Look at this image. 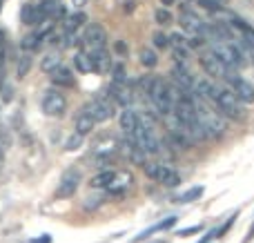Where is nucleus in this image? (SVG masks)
<instances>
[{
  "label": "nucleus",
  "instance_id": "f257e3e1",
  "mask_svg": "<svg viewBox=\"0 0 254 243\" xmlns=\"http://www.w3.org/2000/svg\"><path fill=\"white\" fill-rule=\"evenodd\" d=\"M194 107H196V119H198V125H201L203 134H205V138L223 136L225 129H228V121H225V116L221 114V112H216L210 103L201 101L198 96H194Z\"/></svg>",
  "mask_w": 254,
  "mask_h": 243
},
{
  "label": "nucleus",
  "instance_id": "f03ea898",
  "mask_svg": "<svg viewBox=\"0 0 254 243\" xmlns=\"http://www.w3.org/2000/svg\"><path fill=\"white\" fill-rule=\"evenodd\" d=\"M214 107H219V112L228 119H243L246 116V107L243 103L237 98V94L230 87H216V98H214Z\"/></svg>",
  "mask_w": 254,
  "mask_h": 243
},
{
  "label": "nucleus",
  "instance_id": "7ed1b4c3",
  "mask_svg": "<svg viewBox=\"0 0 254 243\" xmlns=\"http://www.w3.org/2000/svg\"><path fill=\"white\" fill-rule=\"evenodd\" d=\"M212 54H214L228 69H237V67L246 65V56L241 54V49H239L234 43H228V40L216 43L214 47H212Z\"/></svg>",
  "mask_w": 254,
  "mask_h": 243
},
{
  "label": "nucleus",
  "instance_id": "20e7f679",
  "mask_svg": "<svg viewBox=\"0 0 254 243\" xmlns=\"http://www.w3.org/2000/svg\"><path fill=\"white\" fill-rule=\"evenodd\" d=\"M145 174H147L152 181L161 183V185H165V187L181 185L179 172H176L172 165H167V163H147L145 165Z\"/></svg>",
  "mask_w": 254,
  "mask_h": 243
},
{
  "label": "nucleus",
  "instance_id": "39448f33",
  "mask_svg": "<svg viewBox=\"0 0 254 243\" xmlns=\"http://www.w3.org/2000/svg\"><path fill=\"white\" fill-rule=\"evenodd\" d=\"M40 105H43L45 116L61 119V116L67 112V96L58 87H52V89H47V92H45L43 103H40Z\"/></svg>",
  "mask_w": 254,
  "mask_h": 243
},
{
  "label": "nucleus",
  "instance_id": "423d86ee",
  "mask_svg": "<svg viewBox=\"0 0 254 243\" xmlns=\"http://www.w3.org/2000/svg\"><path fill=\"white\" fill-rule=\"evenodd\" d=\"M87 112L92 114V119L96 121V123H105V121L114 119L116 114V105L112 98H107L105 94H101V96H96L92 101V105L87 107Z\"/></svg>",
  "mask_w": 254,
  "mask_h": 243
},
{
  "label": "nucleus",
  "instance_id": "0eeeda50",
  "mask_svg": "<svg viewBox=\"0 0 254 243\" xmlns=\"http://www.w3.org/2000/svg\"><path fill=\"white\" fill-rule=\"evenodd\" d=\"M80 185V172L76 168H69L63 172L61 181H58V187H56V199H69V196L76 194Z\"/></svg>",
  "mask_w": 254,
  "mask_h": 243
},
{
  "label": "nucleus",
  "instance_id": "6e6552de",
  "mask_svg": "<svg viewBox=\"0 0 254 243\" xmlns=\"http://www.w3.org/2000/svg\"><path fill=\"white\" fill-rule=\"evenodd\" d=\"M228 80H230V89L237 94V98L243 103V105L254 103V85L250 83V80H246L243 76H239V74H232V71H230Z\"/></svg>",
  "mask_w": 254,
  "mask_h": 243
},
{
  "label": "nucleus",
  "instance_id": "1a4fd4ad",
  "mask_svg": "<svg viewBox=\"0 0 254 243\" xmlns=\"http://www.w3.org/2000/svg\"><path fill=\"white\" fill-rule=\"evenodd\" d=\"M83 40L89 52H101V49L107 47V31L103 29L98 22H92V25L87 27V31H85Z\"/></svg>",
  "mask_w": 254,
  "mask_h": 243
},
{
  "label": "nucleus",
  "instance_id": "9d476101",
  "mask_svg": "<svg viewBox=\"0 0 254 243\" xmlns=\"http://www.w3.org/2000/svg\"><path fill=\"white\" fill-rule=\"evenodd\" d=\"M201 67L205 69L207 76H212V78H228L230 71H232V69H228V67H225L212 52H207V54L201 56Z\"/></svg>",
  "mask_w": 254,
  "mask_h": 243
},
{
  "label": "nucleus",
  "instance_id": "9b49d317",
  "mask_svg": "<svg viewBox=\"0 0 254 243\" xmlns=\"http://www.w3.org/2000/svg\"><path fill=\"white\" fill-rule=\"evenodd\" d=\"M107 98H112L114 101L116 107H129L131 105V89L127 87V83H110V87H107Z\"/></svg>",
  "mask_w": 254,
  "mask_h": 243
},
{
  "label": "nucleus",
  "instance_id": "f8f14e48",
  "mask_svg": "<svg viewBox=\"0 0 254 243\" xmlns=\"http://www.w3.org/2000/svg\"><path fill=\"white\" fill-rule=\"evenodd\" d=\"M131 183H134V177H131L129 172H119L114 179V183L107 187V194L110 196H125L127 190L131 187Z\"/></svg>",
  "mask_w": 254,
  "mask_h": 243
},
{
  "label": "nucleus",
  "instance_id": "ddd939ff",
  "mask_svg": "<svg viewBox=\"0 0 254 243\" xmlns=\"http://www.w3.org/2000/svg\"><path fill=\"white\" fill-rule=\"evenodd\" d=\"M94 125H96V121L92 119V114L87 112V107L85 110H80L78 114H76V121H74V134H78V136H87V134H92Z\"/></svg>",
  "mask_w": 254,
  "mask_h": 243
},
{
  "label": "nucleus",
  "instance_id": "4468645a",
  "mask_svg": "<svg viewBox=\"0 0 254 243\" xmlns=\"http://www.w3.org/2000/svg\"><path fill=\"white\" fill-rule=\"evenodd\" d=\"M119 123H121V129H123L127 136H131V134L136 132V127H138V123H140V116L136 114V110L125 107V110L121 112V116H119Z\"/></svg>",
  "mask_w": 254,
  "mask_h": 243
},
{
  "label": "nucleus",
  "instance_id": "2eb2a0df",
  "mask_svg": "<svg viewBox=\"0 0 254 243\" xmlns=\"http://www.w3.org/2000/svg\"><path fill=\"white\" fill-rule=\"evenodd\" d=\"M89 58H92V65L96 74H107L112 71V58L107 54V49H101V52H89Z\"/></svg>",
  "mask_w": 254,
  "mask_h": 243
},
{
  "label": "nucleus",
  "instance_id": "dca6fc26",
  "mask_svg": "<svg viewBox=\"0 0 254 243\" xmlns=\"http://www.w3.org/2000/svg\"><path fill=\"white\" fill-rule=\"evenodd\" d=\"M116 174H119L116 170H101L98 174H94V177L89 179V185L96 187V190H107V187L114 183Z\"/></svg>",
  "mask_w": 254,
  "mask_h": 243
},
{
  "label": "nucleus",
  "instance_id": "f3484780",
  "mask_svg": "<svg viewBox=\"0 0 254 243\" xmlns=\"http://www.w3.org/2000/svg\"><path fill=\"white\" fill-rule=\"evenodd\" d=\"M52 83L56 85V87H74V74H71V69L69 67H58L56 71L52 74Z\"/></svg>",
  "mask_w": 254,
  "mask_h": 243
},
{
  "label": "nucleus",
  "instance_id": "a211bd4d",
  "mask_svg": "<svg viewBox=\"0 0 254 243\" xmlns=\"http://www.w3.org/2000/svg\"><path fill=\"white\" fill-rule=\"evenodd\" d=\"M58 67H63V58L58 52H49L47 56L40 61V69H43L45 74H54Z\"/></svg>",
  "mask_w": 254,
  "mask_h": 243
},
{
  "label": "nucleus",
  "instance_id": "6ab92c4d",
  "mask_svg": "<svg viewBox=\"0 0 254 243\" xmlns=\"http://www.w3.org/2000/svg\"><path fill=\"white\" fill-rule=\"evenodd\" d=\"M176 223V217H170V219H165V221H161V223H156V226H152L149 230H145V232H140L138 237L134 239V243H138V241H143V239H149V237L154 235V232H163V230H170L172 226Z\"/></svg>",
  "mask_w": 254,
  "mask_h": 243
},
{
  "label": "nucleus",
  "instance_id": "aec40b11",
  "mask_svg": "<svg viewBox=\"0 0 254 243\" xmlns=\"http://www.w3.org/2000/svg\"><path fill=\"white\" fill-rule=\"evenodd\" d=\"M40 43H43V38H40L38 31H29V34L20 40V47L25 49V54H31V52H36V49L40 47Z\"/></svg>",
  "mask_w": 254,
  "mask_h": 243
},
{
  "label": "nucleus",
  "instance_id": "412c9836",
  "mask_svg": "<svg viewBox=\"0 0 254 243\" xmlns=\"http://www.w3.org/2000/svg\"><path fill=\"white\" fill-rule=\"evenodd\" d=\"M87 22V13L85 11H74L65 18V31H76L80 25Z\"/></svg>",
  "mask_w": 254,
  "mask_h": 243
},
{
  "label": "nucleus",
  "instance_id": "4be33fe9",
  "mask_svg": "<svg viewBox=\"0 0 254 243\" xmlns=\"http://www.w3.org/2000/svg\"><path fill=\"white\" fill-rule=\"evenodd\" d=\"M228 25L232 27V29H237L239 34L243 36V38H246V36H250V34H254V27H252L248 20H243V18H239V16H230Z\"/></svg>",
  "mask_w": 254,
  "mask_h": 243
},
{
  "label": "nucleus",
  "instance_id": "5701e85b",
  "mask_svg": "<svg viewBox=\"0 0 254 243\" xmlns=\"http://www.w3.org/2000/svg\"><path fill=\"white\" fill-rule=\"evenodd\" d=\"M74 67L80 71V74H89V71H94V65H92L89 54H85V52L76 54V56H74Z\"/></svg>",
  "mask_w": 254,
  "mask_h": 243
},
{
  "label": "nucleus",
  "instance_id": "b1692460",
  "mask_svg": "<svg viewBox=\"0 0 254 243\" xmlns=\"http://www.w3.org/2000/svg\"><path fill=\"white\" fill-rule=\"evenodd\" d=\"M138 61H140V65H143L145 69H154V67L158 65V58H156V54H154L152 49H140Z\"/></svg>",
  "mask_w": 254,
  "mask_h": 243
},
{
  "label": "nucleus",
  "instance_id": "393cba45",
  "mask_svg": "<svg viewBox=\"0 0 254 243\" xmlns=\"http://www.w3.org/2000/svg\"><path fill=\"white\" fill-rule=\"evenodd\" d=\"M20 20L25 25H36V4L31 2H25L20 9Z\"/></svg>",
  "mask_w": 254,
  "mask_h": 243
},
{
  "label": "nucleus",
  "instance_id": "a878e982",
  "mask_svg": "<svg viewBox=\"0 0 254 243\" xmlns=\"http://www.w3.org/2000/svg\"><path fill=\"white\" fill-rule=\"evenodd\" d=\"M29 69H31V54H22L16 65V76L18 78H25V76L29 74Z\"/></svg>",
  "mask_w": 254,
  "mask_h": 243
},
{
  "label": "nucleus",
  "instance_id": "bb28decb",
  "mask_svg": "<svg viewBox=\"0 0 254 243\" xmlns=\"http://www.w3.org/2000/svg\"><path fill=\"white\" fill-rule=\"evenodd\" d=\"M154 20H156L161 27H165V25H172V22H174V16L170 13V9L161 7V9H156V11H154Z\"/></svg>",
  "mask_w": 254,
  "mask_h": 243
},
{
  "label": "nucleus",
  "instance_id": "cd10ccee",
  "mask_svg": "<svg viewBox=\"0 0 254 243\" xmlns=\"http://www.w3.org/2000/svg\"><path fill=\"white\" fill-rule=\"evenodd\" d=\"M152 40H154V47L156 49H170V36H167L165 31H154Z\"/></svg>",
  "mask_w": 254,
  "mask_h": 243
},
{
  "label": "nucleus",
  "instance_id": "c85d7f7f",
  "mask_svg": "<svg viewBox=\"0 0 254 243\" xmlns=\"http://www.w3.org/2000/svg\"><path fill=\"white\" fill-rule=\"evenodd\" d=\"M201 194H203V187H201V185H198V187H190V190H188V192H183V194H181L176 201H179V203H190V201L198 199Z\"/></svg>",
  "mask_w": 254,
  "mask_h": 243
},
{
  "label": "nucleus",
  "instance_id": "c756f323",
  "mask_svg": "<svg viewBox=\"0 0 254 243\" xmlns=\"http://www.w3.org/2000/svg\"><path fill=\"white\" fill-rule=\"evenodd\" d=\"M112 83H127V74H125V67L121 62L112 65Z\"/></svg>",
  "mask_w": 254,
  "mask_h": 243
},
{
  "label": "nucleus",
  "instance_id": "7c9ffc66",
  "mask_svg": "<svg viewBox=\"0 0 254 243\" xmlns=\"http://www.w3.org/2000/svg\"><path fill=\"white\" fill-rule=\"evenodd\" d=\"M80 145H83V136H78V134H71V136L65 141V150L67 152H76Z\"/></svg>",
  "mask_w": 254,
  "mask_h": 243
},
{
  "label": "nucleus",
  "instance_id": "2f4dec72",
  "mask_svg": "<svg viewBox=\"0 0 254 243\" xmlns=\"http://www.w3.org/2000/svg\"><path fill=\"white\" fill-rule=\"evenodd\" d=\"M198 7L207 9V11H221L219 0H198Z\"/></svg>",
  "mask_w": 254,
  "mask_h": 243
},
{
  "label": "nucleus",
  "instance_id": "473e14b6",
  "mask_svg": "<svg viewBox=\"0 0 254 243\" xmlns=\"http://www.w3.org/2000/svg\"><path fill=\"white\" fill-rule=\"evenodd\" d=\"M114 52L119 54V56H127V45H125V40H116V43H114Z\"/></svg>",
  "mask_w": 254,
  "mask_h": 243
},
{
  "label": "nucleus",
  "instance_id": "72a5a7b5",
  "mask_svg": "<svg viewBox=\"0 0 254 243\" xmlns=\"http://www.w3.org/2000/svg\"><path fill=\"white\" fill-rule=\"evenodd\" d=\"M203 228L201 226H192V228H185V230H179V237H188V235H198Z\"/></svg>",
  "mask_w": 254,
  "mask_h": 243
},
{
  "label": "nucleus",
  "instance_id": "f704fd0d",
  "mask_svg": "<svg viewBox=\"0 0 254 243\" xmlns=\"http://www.w3.org/2000/svg\"><path fill=\"white\" fill-rule=\"evenodd\" d=\"M89 203L85 205V208H96V205H101V199H98V196H89Z\"/></svg>",
  "mask_w": 254,
  "mask_h": 243
},
{
  "label": "nucleus",
  "instance_id": "c9c22d12",
  "mask_svg": "<svg viewBox=\"0 0 254 243\" xmlns=\"http://www.w3.org/2000/svg\"><path fill=\"white\" fill-rule=\"evenodd\" d=\"M71 4H74V9H78V11H80V9L87 4V0H71Z\"/></svg>",
  "mask_w": 254,
  "mask_h": 243
},
{
  "label": "nucleus",
  "instance_id": "e433bc0d",
  "mask_svg": "<svg viewBox=\"0 0 254 243\" xmlns=\"http://www.w3.org/2000/svg\"><path fill=\"white\" fill-rule=\"evenodd\" d=\"M174 2H176V0H161V4H163V7H165V9H167V7H172V4H174Z\"/></svg>",
  "mask_w": 254,
  "mask_h": 243
},
{
  "label": "nucleus",
  "instance_id": "4c0bfd02",
  "mask_svg": "<svg viewBox=\"0 0 254 243\" xmlns=\"http://www.w3.org/2000/svg\"><path fill=\"white\" fill-rule=\"evenodd\" d=\"M125 11H134V2H131V0L129 2H125Z\"/></svg>",
  "mask_w": 254,
  "mask_h": 243
},
{
  "label": "nucleus",
  "instance_id": "58836bf2",
  "mask_svg": "<svg viewBox=\"0 0 254 243\" xmlns=\"http://www.w3.org/2000/svg\"><path fill=\"white\" fill-rule=\"evenodd\" d=\"M183 2H190V0H183Z\"/></svg>",
  "mask_w": 254,
  "mask_h": 243
}]
</instances>
